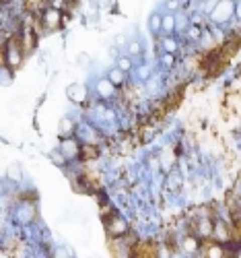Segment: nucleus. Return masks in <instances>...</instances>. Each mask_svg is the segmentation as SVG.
Wrapping results in <instances>:
<instances>
[{"label": "nucleus", "mask_w": 241, "mask_h": 258, "mask_svg": "<svg viewBox=\"0 0 241 258\" xmlns=\"http://www.w3.org/2000/svg\"><path fill=\"white\" fill-rule=\"evenodd\" d=\"M25 44H23V37L21 33H13L9 41H5V54H3V60H5V67H9L13 73L17 69H21V64L25 60Z\"/></svg>", "instance_id": "f257e3e1"}, {"label": "nucleus", "mask_w": 241, "mask_h": 258, "mask_svg": "<svg viewBox=\"0 0 241 258\" xmlns=\"http://www.w3.org/2000/svg\"><path fill=\"white\" fill-rule=\"evenodd\" d=\"M233 17H235V0H216L214 9L208 13L210 25H218V27H225Z\"/></svg>", "instance_id": "f03ea898"}, {"label": "nucleus", "mask_w": 241, "mask_h": 258, "mask_svg": "<svg viewBox=\"0 0 241 258\" xmlns=\"http://www.w3.org/2000/svg\"><path fill=\"white\" fill-rule=\"evenodd\" d=\"M103 223H105V229H107V235L109 238H122V235H126L130 231V225L124 217H120V215L114 211L109 213L107 217H103Z\"/></svg>", "instance_id": "7ed1b4c3"}, {"label": "nucleus", "mask_w": 241, "mask_h": 258, "mask_svg": "<svg viewBox=\"0 0 241 258\" xmlns=\"http://www.w3.org/2000/svg\"><path fill=\"white\" fill-rule=\"evenodd\" d=\"M15 221L19 225H31L35 221V205L31 201H21L15 209Z\"/></svg>", "instance_id": "20e7f679"}, {"label": "nucleus", "mask_w": 241, "mask_h": 258, "mask_svg": "<svg viewBox=\"0 0 241 258\" xmlns=\"http://www.w3.org/2000/svg\"><path fill=\"white\" fill-rule=\"evenodd\" d=\"M62 23H64V15H62L60 9L50 7V9H46V11L41 13V25L46 27L48 31H56V29H60Z\"/></svg>", "instance_id": "39448f33"}, {"label": "nucleus", "mask_w": 241, "mask_h": 258, "mask_svg": "<svg viewBox=\"0 0 241 258\" xmlns=\"http://www.w3.org/2000/svg\"><path fill=\"white\" fill-rule=\"evenodd\" d=\"M95 95L101 101H109V99H116L118 97V87L109 81L107 77H101L95 81Z\"/></svg>", "instance_id": "423d86ee"}, {"label": "nucleus", "mask_w": 241, "mask_h": 258, "mask_svg": "<svg viewBox=\"0 0 241 258\" xmlns=\"http://www.w3.org/2000/svg\"><path fill=\"white\" fill-rule=\"evenodd\" d=\"M81 147H83V143L76 141L74 137L62 139L60 145H58V149L64 153V157H66L68 161H78V159H81Z\"/></svg>", "instance_id": "0eeeda50"}, {"label": "nucleus", "mask_w": 241, "mask_h": 258, "mask_svg": "<svg viewBox=\"0 0 241 258\" xmlns=\"http://www.w3.org/2000/svg\"><path fill=\"white\" fill-rule=\"evenodd\" d=\"M66 97L74 105H83L89 99V89H87V85H83V83H70L66 87Z\"/></svg>", "instance_id": "6e6552de"}, {"label": "nucleus", "mask_w": 241, "mask_h": 258, "mask_svg": "<svg viewBox=\"0 0 241 258\" xmlns=\"http://www.w3.org/2000/svg\"><path fill=\"white\" fill-rule=\"evenodd\" d=\"M202 246H204V240H200L198 235L192 233V231L182 240V250L186 254H202Z\"/></svg>", "instance_id": "1a4fd4ad"}, {"label": "nucleus", "mask_w": 241, "mask_h": 258, "mask_svg": "<svg viewBox=\"0 0 241 258\" xmlns=\"http://www.w3.org/2000/svg\"><path fill=\"white\" fill-rule=\"evenodd\" d=\"M76 131H78V126H76V122H74L70 116L62 118V120H60V124H58V137H60V139L74 137V135H76Z\"/></svg>", "instance_id": "9d476101"}, {"label": "nucleus", "mask_w": 241, "mask_h": 258, "mask_svg": "<svg viewBox=\"0 0 241 258\" xmlns=\"http://www.w3.org/2000/svg\"><path fill=\"white\" fill-rule=\"evenodd\" d=\"M159 44H161V50L163 52H169V54H175V52L180 50V41L175 39L173 35H161Z\"/></svg>", "instance_id": "9b49d317"}, {"label": "nucleus", "mask_w": 241, "mask_h": 258, "mask_svg": "<svg viewBox=\"0 0 241 258\" xmlns=\"http://www.w3.org/2000/svg\"><path fill=\"white\" fill-rule=\"evenodd\" d=\"M175 25H178V31H175V33H186L188 27L192 25L190 15L186 11H178V13H175Z\"/></svg>", "instance_id": "f8f14e48"}, {"label": "nucleus", "mask_w": 241, "mask_h": 258, "mask_svg": "<svg viewBox=\"0 0 241 258\" xmlns=\"http://www.w3.org/2000/svg\"><path fill=\"white\" fill-rule=\"evenodd\" d=\"M97 155H99V149H97V145L83 143V147H81V159H83V161L97 159Z\"/></svg>", "instance_id": "ddd939ff"}, {"label": "nucleus", "mask_w": 241, "mask_h": 258, "mask_svg": "<svg viewBox=\"0 0 241 258\" xmlns=\"http://www.w3.org/2000/svg\"><path fill=\"white\" fill-rule=\"evenodd\" d=\"M126 75H128V73H124V71H122V69H118V67H112V69L107 71V79L112 81V83L116 85V87H122V85L126 83Z\"/></svg>", "instance_id": "4468645a"}, {"label": "nucleus", "mask_w": 241, "mask_h": 258, "mask_svg": "<svg viewBox=\"0 0 241 258\" xmlns=\"http://www.w3.org/2000/svg\"><path fill=\"white\" fill-rule=\"evenodd\" d=\"M178 31V25H175V13H165L163 15V35H173Z\"/></svg>", "instance_id": "2eb2a0df"}, {"label": "nucleus", "mask_w": 241, "mask_h": 258, "mask_svg": "<svg viewBox=\"0 0 241 258\" xmlns=\"http://www.w3.org/2000/svg\"><path fill=\"white\" fill-rule=\"evenodd\" d=\"M204 29H206V27H202V25H196V23H192V25L188 27L186 35H188V39L192 41V44H198V41L202 39V35H204Z\"/></svg>", "instance_id": "dca6fc26"}, {"label": "nucleus", "mask_w": 241, "mask_h": 258, "mask_svg": "<svg viewBox=\"0 0 241 258\" xmlns=\"http://www.w3.org/2000/svg\"><path fill=\"white\" fill-rule=\"evenodd\" d=\"M148 29L152 33H163V15L161 13H152L150 19H148Z\"/></svg>", "instance_id": "f3484780"}, {"label": "nucleus", "mask_w": 241, "mask_h": 258, "mask_svg": "<svg viewBox=\"0 0 241 258\" xmlns=\"http://www.w3.org/2000/svg\"><path fill=\"white\" fill-rule=\"evenodd\" d=\"M116 67L122 69L124 73H130L134 69V62H132V56H118L116 58Z\"/></svg>", "instance_id": "a211bd4d"}, {"label": "nucleus", "mask_w": 241, "mask_h": 258, "mask_svg": "<svg viewBox=\"0 0 241 258\" xmlns=\"http://www.w3.org/2000/svg\"><path fill=\"white\" fill-rule=\"evenodd\" d=\"M142 54V44L138 39H132V41H128V56H140Z\"/></svg>", "instance_id": "6ab92c4d"}, {"label": "nucleus", "mask_w": 241, "mask_h": 258, "mask_svg": "<svg viewBox=\"0 0 241 258\" xmlns=\"http://www.w3.org/2000/svg\"><path fill=\"white\" fill-rule=\"evenodd\" d=\"M21 178H23V174H21L19 163H11V165H9V180H13V182H21Z\"/></svg>", "instance_id": "aec40b11"}, {"label": "nucleus", "mask_w": 241, "mask_h": 258, "mask_svg": "<svg viewBox=\"0 0 241 258\" xmlns=\"http://www.w3.org/2000/svg\"><path fill=\"white\" fill-rule=\"evenodd\" d=\"M161 64L167 69H173L175 64H178V60H175V54H169V52H163L161 54Z\"/></svg>", "instance_id": "412c9836"}, {"label": "nucleus", "mask_w": 241, "mask_h": 258, "mask_svg": "<svg viewBox=\"0 0 241 258\" xmlns=\"http://www.w3.org/2000/svg\"><path fill=\"white\" fill-rule=\"evenodd\" d=\"M182 5H184V0H165V11L178 13V11H182Z\"/></svg>", "instance_id": "4be33fe9"}, {"label": "nucleus", "mask_w": 241, "mask_h": 258, "mask_svg": "<svg viewBox=\"0 0 241 258\" xmlns=\"http://www.w3.org/2000/svg\"><path fill=\"white\" fill-rule=\"evenodd\" d=\"M167 186H169V190H178V188L182 186V178H180L178 174H169V178H167Z\"/></svg>", "instance_id": "5701e85b"}, {"label": "nucleus", "mask_w": 241, "mask_h": 258, "mask_svg": "<svg viewBox=\"0 0 241 258\" xmlns=\"http://www.w3.org/2000/svg\"><path fill=\"white\" fill-rule=\"evenodd\" d=\"M136 75H138L140 81H148L150 79V67L148 64H140V67L136 69Z\"/></svg>", "instance_id": "b1692460"}, {"label": "nucleus", "mask_w": 241, "mask_h": 258, "mask_svg": "<svg viewBox=\"0 0 241 258\" xmlns=\"http://www.w3.org/2000/svg\"><path fill=\"white\" fill-rule=\"evenodd\" d=\"M114 46H116V48H126V46H128V35H126V33H116Z\"/></svg>", "instance_id": "393cba45"}, {"label": "nucleus", "mask_w": 241, "mask_h": 258, "mask_svg": "<svg viewBox=\"0 0 241 258\" xmlns=\"http://www.w3.org/2000/svg\"><path fill=\"white\" fill-rule=\"evenodd\" d=\"M76 62H78V67H91V58H89V54H87V52H81L76 56Z\"/></svg>", "instance_id": "a878e982"}, {"label": "nucleus", "mask_w": 241, "mask_h": 258, "mask_svg": "<svg viewBox=\"0 0 241 258\" xmlns=\"http://www.w3.org/2000/svg\"><path fill=\"white\" fill-rule=\"evenodd\" d=\"M235 19L241 21V0H235Z\"/></svg>", "instance_id": "bb28decb"}]
</instances>
